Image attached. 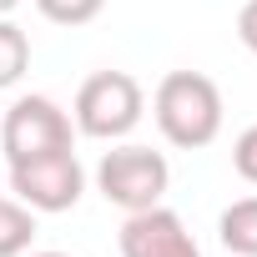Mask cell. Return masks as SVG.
I'll return each mask as SVG.
<instances>
[{
  "instance_id": "1",
  "label": "cell",
  "mask_w": 257,
  "mask_h": 257,
  "mask_svg": "<svg viewBox=\"0 0 257 257\" xmlns=\"http://www.w3.org/2000/svg\"><path fill=\"white\" fill-rule=\"evenodd\" d=\"M152 116H157L162 137L172 147L202 152L222 132V91L202 71H167L162 86H157V96H152Z\"/></svg>"
},
{
  "instance_id": "2",
  "label": "cell",
  "mask_w": 257,
  "mask_h": 257,
  "mask_svg": "<svg viewBox=\"0 0 257 257\" xmlns=\"http://www.w3.org/2000/svg\"><path fill=\"white\" fill-rule=\"evenodd\" d=\"M142 111H147V96H142V81L137 76H126V71H96L76 91V132H86L96 142H121L126 132H137Z\"/></svg>"
},
{
  "instance_id": "3",
  "label": "cell",
  "mask_w": 257,
  "mask_h": 257,
  "mask_svg": "<svg viewBox=\"0 0 257 257\" xmlns=\"http://www.w3.org/2000/svg\"><path fill=\"white\" fill-rule=\"evenodd\" d=\"M172 187V167L162 152L152 147H111L101 162H96V192L121 207V212H147L167 197Z\"/></svg>"
},
{
  "instance_id": "4",
  "label": "cell",
  "mask_w": 257,
  "mask_h": 257,
  "mask_svg": "<svg viewBox=\"0 0 257 257\" xmlns=\"http://www.w3.org/2000/svg\"><path fill=\"white\" fill-rule=\"evenodd\" d=\"M76 147V126L71 116L51 101V96H16L6 121H0V152L6 162H31V157H51V152H71Z\"/></svg>"
},
{
  "instance_id": "5",
  "label": "cell",
  "mask_w": 257,
  "mask_h": 257,
  "mask_svg": "<svg viewBox=\"0 0 257 257\" xmlns=\"http://www.w3.org/2000/svg\"><path fill=\"white\" fill-rule=\"evenodd\" d=\"M11 192L31 212H71L81 202V192H86V167L76 162V152L31 157V162L11 167Z\"/></svg>"
},
{
  "instance_id": "6",
  "label": "cell",
  "mask_w": 257,
  "mask_h": 257,
  "mask_svg": "<svg viewBox=\"0 0 257 257\" xmlns=\"http://www.w3.org/2000/svg\"><path fill=\"white\" fill-rule=\"evenodd\" d=\"M121 257H202L187 222L172 207H147V212H126L121 227Z\"/></svg>"
},
{
  "instance_id": "7",
  "label": "cell",
  "mask_w": 257,
  "mask_h": 257,
  "mask_svg": "<svg viewBox=\"0 0 257 257\" xmlns=\"http://www.w3.org/2000/svg\"><path fill=\"white\" fill-rule=\"evenodd\" d=\"M217 237H222V247L232 257H257V197L232 202L217 217Z\"/></svg>"
},
{
  "instance_id": "8",
  "label": "cell",
  "mask_w": 257,
  "mask_h": 257,
  "mask_svg": "<svg viewBox=\"0 0 257 257\" xmlns=\"http://www.w3.org/2000/svg\"><path fill=\"white\" fill-rule=\"evenodd\" d=\"M36 242V212L0 192V257H26Z\"/></svg>"
},
{
  "instance_id": "9",
  "label": "cell",
  "mask_w": 257,
  "mask_h": 257,
  "mask_svg": "<svg viewBox=\"0 0 257 257\" xmlns=\"http://www.w3.org/2000/svg\"><path fill=\"white\" fill-rule=\"evenodd\" d=\"M26 71H31V41L11 16H0V91H11Z\"/></svg>"
},
{
  "instance_id": "10",
  "label": "cell",
  "mask_w": 257,
  "mask_h": 257,
  "mask_svg": "<svg viewBox=\"0 0 257 257\" xmlns=\"http://www.w3.org/2000/svg\"><path fill=\"white\" fill-rule=\"evenodd\" d=\"M36 11L51 26H91L106 11V0H36Z\"/></svg>"
},
{
  "instance_id": "11",
  "label": "cell",
  "mask_w": 257,
  "mask_h": 257,
  "mask_svg": "<svg viewBox=\"0 0 257 257\" xmlns=\"http://www.w3.org/2000/svg\"><path fill=\"white\" fill-rule=\"evenodd\" d=\"M232 167L247 187H257V126H247V132L232 142Z\"/></svg>"
},
{
  "instance_id": "12",
  "label": "cell",
  "mask_w": 257,
  "mask_h": 257,
  "mask_svg": "<svg viewBox=\"0 0 257 257\" xmlns=\"http://www.w3.org/2000/svg\"><path fill=\"white\" fill-rule=\"evenodd\" d=\"M237 41L257 56V0H247V6L237 11Z\"/></svg>"
},
{
  "instance_id": "13",
  "label": "cell",
  "mask_w": 257,
  "mask_h": 257,
  "mask_svg": "<svg viewBox=\"0 0 257 257\" xmlns=\"http://www.w3.org/2000/svg\"><path fill=\"white\" fill-rule=\"evenodd\" d=\"M16 6H21V0H0V16H11V11H16Z\"/></svg>"
},
{
  "instance_id": "14",
  "label": "cell",
  "mask_w": 257,
  "mask_h": 257,
  "mask_svg": "<svg viewBox=\"0 0 257 257\" xmlns=\"http://www.w3.org/2000/svg\"><path fill=\"white\" fill-rule=\"evenodd\" d=\"M31 257H66V252H31Z\"/></svg>"
}]
</instances>
